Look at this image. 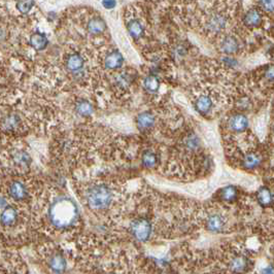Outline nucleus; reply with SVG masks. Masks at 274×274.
Segmentation results:
<instances>
[{
	"label": "nucleus",
	"instance_id": "nucleus-1",
	"mask_svg": "<svg viewBox=\"0 0 274 274\" xmlns=\"http://www.w3.org/2000/svg\"><path fill=\"white\" fill-rule=\"evenodd\" d=\"M47 217L50 225L53 228L65 231L77 223L79 209L75 200L66 195H59L50 201Z\"/></svg>",
	"mask_w": 274,
	"mask_h": 274
},
{
	"label": "nucleus",
	"instance_id": "nucleus-2",
	"mask_svg": "<svg viewBox=\"0 0 274 274\" xmlns=\"http://www.w3.org/2000/svg\"><path fill=\"white\" fill-rule=\"evenodd\" d=\"M116 199V192L105 182L90 185L85 192L86 205L92 210L101 211L109 208Z\"/></svg>",
	"mask_w": 274,
	"mask_h": 274
},
{
	"label": "nucleus",
	"instance_id": "nucleus-3",
	"mask_svg": "<svg viewBox=\"0 0 274 274\" xmlns=\"http://www.w3.org/2000/svg\"><path fill=\"white\" fill-rule=\"evenodd\" d=\"M151 232H153V225L147 218H138L130 225V233L132 236L140 242L148 241L151 236Z\"/></svg>",
	"mask_w": 274,
	"mask_h": 274
},
{
	"label": "nucleus",
	"instance_id": "nucleus-4",
	"mask_svg": "<svg viewBox=\"0 0 274 274\" xmlns=\"http://www.w3.org/2000/svg\"><path fill=\"white\" fill-rule=\"evenodd\" d=\"M227 25V17L221 13H212L205 20V29L209 33H219L225 29Z\"/></svg>",
	"mask_w": 274,
	"mask_h": 274
},
{
	"label": "nucleus",
	"instance_id": "nucleus-5",
	"mask_svg": "<svg viewBox=\"0 0 274 274\" xmlns=\"http://www.w3.org/2000/svg\"><path fill=\"white\" fill-rule=\"evenodd\" d=\"M48 267L54 274H63L67 268V261L62 253L54 251L48 258Z\"/></svg>",
	"mask_w": 274,
	"mask_h": 274
},
{
	"label": "nucleus",
	"instance_id": "nucleus-6",
	"mask_svg": "<svg viewBox=\"0 0 274 274\" xmlns=\"http://www.w3.org/2000/svg\"><path fill=\"white\" fill-rule=\"evenodd\" d=\"M7 193H8V196L17 202L25 201L29 195V192L26 185L20 180L12 181L8 186Z\"/></svg>",
	"mask_w": 274,
	"mask_h": 274
},
{
	"label": "nucleus",
	"instance_id": "nucleus-7",
	"mask_svg": "<svg viewBox=\"0 0 274 274\" xmlns=\"http://www.w3.org/2000/svg\"><path fill=\"white\" fill-rule=\"evenodd\" d=\"M19 220L18 209L14 206L6 205L0 214V225L4 228H12L17 225Z\"/></svg>",
	"mask_w": 274,
	"mask_h": 274
},
{
	"label": "nucleus",
	"instance_id": "nucleus-8",
	"mask_svg": "<svg viewBox=\"0 0 274 274\" xmlns=\"http://www.w3.org/2000/svg\"><path fill=\"white\" fill-rule=\"evenodd\" d=\"M205 227L214 233H222L226 230V219L221 214H211L205 220Z\"/></svg>",
	"mask_w": 274,
	"mask_h": 274
},
{
	"label": "nucleus",
	"instance_id": "nucleus-9",
	"mask_svg": "<svg viewBox=\"0 0 274 274\" xmlns=\"http://www.w3.org/2000/svg\"><path fill=\"white\" fill-rule=\"evenodd\" d=\"M228 128L235 132V133H242L249 128V119L243 114L232 115L227 122Z\"/></svg>",
	"mask_w": 274,
	"mask_h": 274
},
{
	"label": "nucleus",
	"instance_id": "nucleus-10",
	"mask_svg": "<svg viewBox=\"0 0 274 274\" xmlns=\"http://www.w3.org/2000/svg\"><path fill=\"white\" fill-rule=\"evenodd\" d=\"M11 161L14 165V167L18 169H26L29 168L31 165V156L27 153L26 150L23 149H17L14 150L11 155Z\"/></svg>",
	"mask_w": 274,
	"mask_h": 274
},
{
	"label": "nucleus",
	"instance_id": "nucleus-11",
	"mask_svg": "<svg viewBox=\"0 0 274 274\" xmlns=\"http://www.w3.org/2000/svg\"><path fill=\"white\" fill-rule=\"evenodd\" d=\"M194 107L200 115L206 116L209 115L214 108V101L208 94H201L196 98Z\"/></svg>",
	"mask_w": 274,
	"mask_h": 274
},
{
	"label": "nucleus",
	"instance_id": "nucleus-12",
	"mask_svg": "<svg viewBox=\"0 0 274 274\" xmlns=\"http://www.w3.org/2000/svg\"><path fill=\"white\" fill-rule=\"evenodd\" d=\"M155 124L156 117L151 111H144L136 117V126L141 132H146L154 128Z\"/></svg>",
	"mask_w": 274,
	"mask_h": 274
},
{
	"label": "nucleus",
	"instance_id": "nucleus-13",
	"mask_svg": "<svg viewBox=\"0 0 274 274\" xmlns=\"http://www.w3.org/2000/svg\"><path fill=\"white\" fill-rule=\"evenodd\" d=\"M239 42L234 35H227L221 40L220 50L223 54L234 55L239 50Z\"/></svg>",
	"mask_w": 274,
	"mask_h": 274
},
{
	"label": "nucleus",
	"instance_id": "nucleus-14",
	"mask_svg": "<svg viewBox=\"0 0 274 274\" xmlns=\"http://www.w3.org/2000/svg\"><path fill=\"white\" fill-rule=\"evenodd\" d=\"M228 267L232 273H235V274L245 273L248 271L249 267V261L246 256L237 255L235 257L231 258L228 264Z\"/></svg>",
	"mask_w": 274,
	"mask_h": 274
},
{
	"label": "nucleus",
	"instance_id": "nucleus-15",
	"mask_svg": "<svg viewBox=\"0 0 274 274\" xmlns=\"http://www.w3.org/2000/svg\"><path fill=\"white\" fill-rule=\"evenodd\" d=\"M84 65L85 60L82 55H79L78 53H73L68 55L65 60V66L69 73L77 74L84 68Z\"/></svg>",
	"mask_w": 274,
	"mask_h": 274
},
{
	"label": "nucleus",
	"instance_id": "nucleus-16",
	"mask_svg": "<svg viewBox=\"0 0 274 274\" xmlns=\"http://www.w3.org/2000/svg\"><path fill=\"white\" fill-rule=\"evenodd\" d=\"M21 126V119L17 114H8L0 121V128L4 132H15Z\"/></svg>",
	"mask_w": 274,
	"mask_h": 274
},
{
	"label": "nucleus",
	"instance_id": "nucleus-17",
	"mask_svg": "<svg viewBox=\"0 0 274 274\" xmlns=\"http://www.w3.org/2000/svg\"><path fill=\"white\" fill-rule=\"evenodd\" d=\"M262 163V156L256 151H249L243 156L241 160L242 167L248 170H255L260 167Z\"/></svg>",
	"mask_w": 274,
	"mask_h": 274
},
{
	"label": "nucleus",
	"instance_id": "nucleus-18",
	"mask_svg": "<svg viewBox=\"0 0 274 274\" xmlns=\"http://www.w3.org/2000/svg\"><path fill=\"white\" fill-rule=\"evenodd\" d=\"M124 63V58L118 50L107 54L104 58V66L109 70H117Z\"/></svg>",
	"mask_w": 274,
	"mask_h": 274
},
{
	"label": "nucleus",
	"instance_id": "nucleus-19",
	"mask_svg": "<svg viewBox=\"0 0 274 274\" xmlns=\"http://www.w3.org/2000/svg\"><path fill=\"white\" fill-rule=\"evenodd\" d=\"M263 16L260 9L258 8H250L247 12L243 18V23H245L249 28H256L262 24Z\"/></svg>",
	"mask_w": 274,
	"mask_h": 274
},
{
	"label": "nucleus",
	"instance_id": "nucleus-20",
	"mask_svg": "<svg viewBox=\"0 0 274 274\" xmlns=\"http://www.w3.org/2000/svg\"><path fill=\"white\" fill-rule=\"evenodd\" d=\"M259 205L263 208H268L273 203V194L268 187H262L256 194Z\"/></svg>",
	"mask_w": 274,
	"mask_h": 274
},
{
	"label": "nucleus",
	"instance_id": "nucleus-21",
	"mask_svg": "<svg viewBox=\"0 0 274 274\" xmlns=\"http://www.w3.org/2000/svg\"><path fill=\"white\" fill-rule=\"evenodd\" d=\"M87 30L89 33L93 34V35L102 34L106 30V24L102 18L94 17L88 22Z\"/></svg>",
	"mask_w": 274,
	"mask_h": 274
},
{
	"label": "nucleus",
	"instance_id": "nucleus-22",
	"mask_svg": "<svg viewBox=\"0 0 274 274\" xmlns=\"http://www.w3.org/2000/svg\"><path fill=\"white\" fill-rule=\"evenodd\" d=\"M126 27L129 35L134 40H137L140 37H143L145 32V27L138 19L130 20V21L126 24Z\"/></svg>",
	"mask_w": 274,
	"mask_h": 274
},
{
	"label": "nucleus",
	"instance_id": "nucleus-23",
	"mask_svg": "<svg viewBox=\"0 0 274 274\" xmlns=\"http://www.w3.org/2000/svg\"><path fill=\"white\" fill-rule=\"evenodd\" d=\"M75 111L80 117H90L94 113V107L90 101L86 99H79L75 103Z\"/></svg>",
	"mask_w": 274,
	"mask_h": 274
},
{
	"label": "nucleus",
	"instance_id": "nucleus-24",
	"mask_svg": "<svg viewBox=\"0 0 274 274\" xmlns=\"http://www.w3.org/2000/svg\"><path fill=\"white\" fill-rule=\"evenodd\" d=\"M30 45L36 50H43L48 47L49 40L46 34L36 32L30 36Z\"/></svg>",
	"mask_w": 274,
	"mask_h": 274
},
{
	"label": "nucleus",
	"instance_id": "nucleus-25",
	"mask_svg": "<svg viewBox=\"0 0 274 274\" xmlns=\"http://www.w3.org/2000/svg\"><path fill=\"white\" fill-rule=\"evenodd\" d=\"M239 192L235 186H227L220 191V198L225 202H234L238 199Z\"/></svg>",
	"mask_w": 274,
	"mask_h": 274
},
{
	"label": "nucleus",
	"instance_id": "nucleus-26",
	"mask_svg": "<svg viewBox=\"0 0 274 274\" xmlns=\"http://www.w3.org/2000/svg\"><path fill=\"white\" fill-rule=\"evenodd\" d=\"M144 87L148 91V92H149L151 94L157 93L158 91H159V89H160V80L154 75H148L144 79Z\"/></svg>",
	"mask_w": 274,
	"mask_h": 274
},
{
	"label": "nucleus",
	"instance_id": "nucleus-27",
	"mask_svg": "<svg viewBox=\"0 0 274 274\" xmlns=\"http://www.w3.org/2000/svg\"><path fill=\"white\" fill-rule=\"evenodd\" d=\"M141 162H143V165L146 168H154L158 164V156L154 153V151L146 150L143 154Z\"/></svg>",
	"mask_w": 274,
	"mask_h": 274
},
{
	"label": "nucleus",
	"instance_id": "nucleus-28",
	"mask_svg": "<svg viewBox=\"0 0 274 274\" xmlns=\"http://www.w3.org/2000/svg\"><path fill=\"white\" fill-rule=\"evenodd\" d=\"M115 84L118 89L121 90H126L131 84V78L128 75L125 73H122L120 75H117L115 77Z\"/></svg>",
	"mask_w": 274,
	"mask_h": 274
},
{
	"label": "nucleus",
	"instance_id": "nucleus-29",
	"mask_svg": "<svg viewBox=\"0 0 274 274\" xmlns=\"http://www.w3.org/2000/svg\"><path fill=\"white\" fill-rule=\"evenodd\" d=\"M16 6L20 13L26 15L29 12H31V9L33 8L34 0H18Z\"/></svg>",
	"mask_w": 274,
	"mask_h": 274
},
{
	"label": "nucleus",
	"instance_id": "nucleus-30",
	"mask_svg": "<svg viewBox=\"0 0 274 274\" xmlns=\"http://www.w3.org/2000/svg\"><path fill=\"white\" fill-rule=\"evenodd\" d=\"M118 38H119V42L121 44L122 49H123L128 55H131L132 53H133V50H132V48H131V46H130V44L128 42V39L126 38V36L123 33L119 32L118 33Z\"/></svg>",
	"mask_w": 274,
	"mask_h": 274
},
{
	"label": "nucleus",
	"instance_id": "nucleus-31",
	"mask_svg": "<svg viewBox=\"0 0 274 274\" xmlns=\"http://www.w3.org/2000/svg\"><path fill=\"white\" fill-rule=\"evenodd\" d=\"M101 4L103 5L105 9L110 11V9H114L117 6V0H102Z\"/></svg>",
	"mask_w": 274,
	"mask_h": 274
},
{
	"label": "nucleus",
	"instance_id": "nucleus-32",
	"mask_svg": "<svg viewBox=\"0 0 274 274\" xmlns=\"http://www.w3.org/2000/svg\"><path fill=\"white\" fill-rule=\"evenodd\" d=\"M259 1H260V4L264 8H266L267 11L272 13V11H273V0H259Z\"/></svg>",
	"mask_w": 274,
	"mask_h": 274
},
{
	"label": "nucleus",
	"instance_id": "nucleus-33",
	"mask_svg": "<svg viewBox=\"0 0 274 274\" xmlns=\"http://www.w3.org/2000/svg\"><path fill=\"white\" fill-rule=\"evenodd\" d=\"M7 205V201L4 197L0 196V209H3Z\"/></svg>",
	"mask_w": 274,
	"mask_h": 274
}]
</instances>
